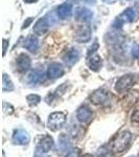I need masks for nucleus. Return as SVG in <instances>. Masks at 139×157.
<instances>
[{
	"label": "nucleus",
	"instance_id": "nucleus-1",
	"mask_svg": "<svg viewBox=\"0 0 139 157\" xmlns=\"http://www.w3.org/2000/svg\"><path fill=\"white\" fill-rule=\"evenodd\" d=\"M132 133L128 130H125L120 132L116 137L111 141L110 144V150L115 154L121 153L128 148L132 140Z\"/></svg>",
	"mask_w": 139,
	"mask_h": 157
},
{
	"label": "nucleus",
	"instance_id": "nucleus-2",
	"mask_svg": "<svg viewBox=\"0 0 139 157\" xmlns=\"http://www.w3.org/2000/svg\"><path fill=\"white\" fill-rule=\"evenodd\" d=\"M66 123V114L64 112H52L48 116L47 127L51 131H58Z\"/></svg>",
	"mask_w": 139,
	"mask_h": 157
},
{
	"label": "nucleus",
	"instance_id": "nucleus-3",
	"mask_svg": "<svg viewBox=\"0 0 139 157\" xmlns=\"http://www.w3.org/2000/svg\"><path fill=\"white\" fill-rule=\"evenodd\" d=\"M135 85V75H125L117 80L115 84V90L119 93H126Z\"/></svg>",
	"mask_w": 139,
	"mask_h": 157
},
{
	"label": "nucleus",
	"instance_id": "nucleus-4",
	"mask_svg": "<svg viewBox=\"0 0 139 157\" xmlns=\"http://www.w3.org/2000/svg\"><path fill=\"white\" fill-rule=\"evenodd\" d=\"M91 103L95 104V105H106L110 102L111 94L105 89H98L90 95Z\"/></svg>",
	"mask_w": 139,
	"mask_h": 157
},
{
	"label": "nucleus",
	"instance_id": "nucleus-5",
	"mask_svg": "<svg viewBox=\"0 0 139 157\" xmlns=\"http://www.w3.org/2000/svg\"><path fill=\"white\" fill-rule=\"evenodd\" d=\"M74 18L80 22H90L93 18V12L84 6H77L74 11Z\"/></svg>",
	"mask_w": 139,
	"mask_h": 157
},
{
	"label": "nucleus",
	"instance_id": "nucleus-6",
	"mask_svg": "<svg viewBox=\"0 0 139 157\" xmlns=\"http://www.w3.org/2000/svg\"><path fill=\"white\" fill-rule=\"evenodd\" d=\"M49 26H50V21H49L48 17L45 16L37 20V22L34 25V29L32 30H34V33L37 36H43V35H45L48 32Z\"/></svg>",
	"mask_w": 139,
	"mask_h": 157
},
{
	"label": "nucleus",
	"instance_id": "nucleus-7",
	"mask_svg": "<svg viewBox=\"0 0 139 157\" xmlns=\"http://www.w3.org/2000/svg\"><path fill=\"white\" fill-rule=\"evenodd\" d=\"M74 39L79 43H87L91 39V29L89 25H82L75 32Z\"/></svg>",
	"mask_w": 139,
	"mask_h": 157
},
{
	"label": "nucleus",
	"instance_id": "nucleus-8",
	"mask_svg": "<svg viewBox=\"0 0 139 157\" xmlns=\"http://www.w3.org/2000/svg\"><path fill=\"white\" fill-rule=\"evenodd\" d=\"M12 139L15 145L25 146L29 143L30 137H29V134L27 133V131L23 130V129H18V130L14 131Z\"/></svg>",
	"mask_w": 139,
	"mask_h": 157
},
{
	"label": "nucleus",
	"instance_id": "nucleus-9",
	"mask_svg": "<svg viewBox=\"0 0 139 157\" xmlns=\"http://www.w3.org/2000/svg\"><path fill=\"white\" fill-rule=\"evenodd\" d=\"M44 80H45V73L43 72V70L40 69L32 70L26 77V83L32 86L40 84Z\"/></svg>",
	"mask_w": 139,
	"mask_h": 157
},
{
	"label": "nucleus",
	"instance_id": "nucleus-10",
	"mask_svg": "<svg viewBox=\"0 0 139 157\" xmlns=\"http://www.w3.org/2000/svg\"><path fill=\"white\" fill-rule=\"evenodd\" d=\"M64 75V67L59 62H52L47 68V75L50 78H59Z\"/></svg>",
	"mask_w": 139,
	"mask_h": 157
},
{
	"label": "nucleus",
	"instance_id": "nucleus-11",
	"mask_svg": "<svg viewBox=\"0 0 139 157\" xmlns=\"http://www.w3.org/2000/svg\"><path fill=\"white\" fill-rule=\"evenodd\" d=\"M32 65V60L29 56L26 54H20L16 60V67L20 72H25L30 68Z\"/></svg>",
	"mask_w": 139,
	"mask_h": 157
},
{
	"label": "nucleus",
	"instance_id": "nucleus-12",
	"mask_svg": "<svg viewBox=\"0 0 139 157\" xmlns=\"http://www.w3.org/2000/svg\"><path fill=\"white\" fill-rule=\"evenodd\" d=\"M80 60V52L77 48H70L63 56V61L68 66H73Z\"/></svg>",
	"mask_w": 139,
	"mask_h": 157
},
{
	"label": "nucleus",
	"instance_id": "nucleus-13",
	"mask_svg": "<svg viewBox=\"0 0 139 157\" xmlns=\"http://www.w3.org/2000/svg\"><path fill=\"white\" fill-rule=\"evenodd\" d=\"M77 118L80 123L88 124V123H90L91 120L93 118V113L88 107L82 106V107H80L77 111Z\"/></svg>",
	"mask_w": 139,
	"mask_h": 157
},
{
	"label": "nucleus",
	"instance_id": "nucleus-14",
	"mask_svg": "<svg viewBox=\"0 0 139 157\" xmlns=\"http://www.w3.org/2000/svg\"><path fill=\"white\" fill-rule=\"evenodd\" d=\"M72 15V6L70 3H62L57 7V16L61 20H66Z\"/></svg>",
	"mask_w": 139,
	"mask_h": 157
},
{
	"label": "nucleus",
	"instance_id": "nucleus-15",
	"mask_svg": "<svg viewBox=\"0 0 139 157\" xmlns=\"http://www.w3.org/2000/svg\"><path fill=\"white\" fill-rule=\"evenodd\" d=\"M23 47L30 52H36L38 48H39V39L36 36H34V35L28 36L24 40Z\"/></svg>",
	"mask_w": 139,
	"mask_h": 157
},
{
	"label": "nucleus",
	"instance_id": "nucleus-16",
	"mask_svg": "<svg viewBox=\"0 0 139 157\" xmlns=\"http://www.w3.org/2000/svg\"><path fill=\"white\" fill-rule=\"evenodd\" d=\"M54 138L49 135H46L45 137H43L39 143V146H38V150H40L43 153H47L54 148Z\"/></svg>",
	"mask_w": 139,
	"mask_h": 157
},
{
	"label": "nucleus",
	"instance_id": "nucleus-17",
	"mask_svg": "<svg viewBox=\"0 0 139 157\" xmlns=\"http://www.w3.org/2000/svg\"><path fill=\"white\" fill-rule=\"evenodd\" d=\"M88 66L92 71H98L103 66V60L100 58V56L96 54L90 56L89 60H88Z\"/></svg>",
	"mask_w": 139,
	"mask_h": 157
},
{
	"label": "nucleus",
	"instance_id": "nucleus-18",
	"mask_svg": "<svg viewBox=\"0 0 139 157\" xmlns=\"http://www.w3.org/2000/svg\"><path fill=\"white\" fill-rule=\"evenodd\" d=\"M70 139L69 137L66 135V134L62 133L60 134L59 136V145H58V150L60 151V153H64V152H67L70 149Z\"/></svg>",
	"mask_w": 139,
	"mask_h": 157
},
{
	"label": "nucleus",
	"instance_id": "nucleus-19",
	"mask_svg": "<svg viewBox=\"0 0 139 157\" xmlns=\"http://www.w3.org/2000/svg\"><path fill=\"white\" fill-rule=\"evenodd\" d=\"M119 18L123 22H134L137 19V13L132 7H128L127 10L122 12V14L119 16Z\"/></svg>",
	"mask_w": 139,
	"mask_h": 157
},
{
	"label": "nucleus",
	"instance_id": "nucleus-20",
	"mask_svg": "<svg viewBox=\"0 0 139 157\" xmlns=\"http://www.w3.org/2000/svg\"><path fill=\"white\" fill-rule=\"evenodd\" d=\"M14 84H13L11 78L6 75L3 73L2 75V90L3 91H13L14 90Z\"/></svg>",
	"mask_w": 139,
	"mask_h": 157
},
{
	"label": "nucleus",
	"instance_id": "nucleus-21",
	"mask_svg": "<svg viewBox=\"0 0 139 157\" xmlns=\"http://www.w3.org/2000/svg\"><path fill=\"white\" fill-rule=\"evenodd\" d=\"M26 101L29 106L34 107V106H37L38 104L41 102V98H40V95H38V94H29L26 97Z\"/></svg>",
	"mask_w": 139,
	"mask_h": 157
},
{
	"label": "nucleus",
	"instance_id": "nucleus-22",
	"mask_svg": "<svg viewBox=\"0 0 139 157\" xmlns=\"http://www.w3.org/2000/svg\"><path fill=\"white\" fill-rule=\"evenodd\" d=\"M131 121L133 123H139V105L134 108L132 114H131Z\"/></svg>",
	"mask_w": 139,
	"mask_h": 157
},
{
	"label": "nucleus",
	"instance_id": "nucleus-23",
	"mask_svg": "<svg viewBox=\"0 0 139 157\" xmlns=\"http://www.w3.org/2000/svg\"><path fill=\"white\" fill-rule=\"evenodd\" d=\"M97 49H98V43H97V41H95L94 43H93L92 46L89 47V49H88V57L94 55L95 52H96Z\"/></svg>",
	"mask_w": 139,
	"mask_h": 157
},
{
	"label": "nucleus",
	"instance_id": "nucleus-24",
	"mask_svg": "<svg viewBox=\"0 0 139 157\" xmlns=\"http://www.w3.org/2000/svg\"><path fill=\"white\" fill-rule=\"evenodd\" d=\"M3 111L6 113V114H12V113L14 112V108H13L12 105H9V104L4 102L3 103Z\"/></svg>",
	"mask_w": 139,
	"mask_h": 157
},
{
	"label": "nucleus",
	"instance_id": "nucleus-25",
	"mask_svg": "<svg viewBox=\"0 0 139 157\" xmlns=\"http://www.w3.org/2000/svg\"><path fill=\"white\" fill-rule=\"evenodd\" d=\"M132 56L135 59H139V45L134 44L132 47Z\"/></svg>",
	"mask_w": 139,
	"mask_h": 157
},
{
	"label": "nucleus",
	"instance_id": "nucleus-26",
	"mask_svg": "<svg viewBox=\"0 0 139 157\" xmlns=\"http://www.w3.org/2000/svg\"><path fill=\"white\" fill-rule=\"evenodd\" d=\"M65 157H80V150L79 149H75V150L70 151Z\"/></svg>",
	"mask_w": 139,
	"mask_h": 157
},
{
	"label": "nucleus",
	"instance_id": "nucleus-27",
	"mask_svg": "<svg viewBox=\"0 0 139 157\" xmlns=\"http://www.w3.org/2000/svg\"><path fill=\"white\" fill-rule=\"evenodd\" d=\"M34 21V18L32 17H30V18H27L26 20L24 21V23H23V26H22V29H27V27L29 26L30 23Z\"/></svg>",
	"mask_w": 139,
	"mask_h": 157
},
{
	"label": "nucleus",
	"instance_id": "nucleus-28",
	"mask_svg": "<svg viewBox=\"0 0 139 157\" xmlns=\"http://www.w3.org/2000/svg\"><path fill=\"white\" fill-rule=\"evenodd\" d=\"M46 153H43V152H41L40 150H36V153H35V157H48V156H46L45 155Z\"/></svg>",
	"mask_w": 139,
	"mask_h": 157
},
{
	"label": "nucleus",
	"instance_id": "nucleus-29",
	"mask_svg": "<svg viewBox=\"0 0 139 157\" xmlns=\"http://www.w3.org/2000/svg\"><path fill=\"white\" fill-rule=\"evenodd\" d=\"M7 44H9V42H7L6 39H3V56H6V54Z\"/></svg>",
	"mask_w": 139,
	"mask_h": 157
},
{
	"label": "nucleus",
	"instance_id": "nucleus-30",
	"mask_svg": "<svg viewBox=\"0 0 139 157\" xmlns=\"http://www.w3.org/2000/svg\"><path fill=\"white\" fill-rule=\"evenodd\" d=\"M84 1L88 4H95L96 3V0H84Z\"/></svg>",
	"mask_w": 139,
	"mask_h": 157
},
{
	"label": "nucleus",
	"instance_id": "nucleus-31",
	"mask_svg": "<svg viewBox=\"0 0 139 157\" xmlns=\"http://www.w3.org/2000/svg\"><path fill=\"white\" fill-rule=\"evenodd\" d=\"M116 0H103V2H105V3H108V4H111V3H114Z\"/></svg>",
	"mask_w": 139,
	"mask_h": 157
},
{
	"label": "nucleus",
	"instance_id": "nucleus-32",
	"mask_svg": "<svg viewBox=\"0 0 139 157\" xmlns=\"http://www.w3.org/2000/svg\"><path fill=\"white\" fill-rule=\"evenodd\" d=\"M38 0H24V2L26 3H34V2H37Z\"/></svg>",
	"mask_w": 139,
	"mask_h": 157
},
{
	"label": "nucleus",
	"instance_id": "nucleus-33",
	"mask_svg": "<svg viewBox=\"0 0 139 157\" xmlns=\"http://www.w3.org/2000/svg\"><path fill=\"white\" fill-rule=\"evenodd\" d=\"M82 157H94L92 155V154H89V153H87V154H84V155H83Z\"/></svg>",
	"mask_w": 139,
	"mask_h": 157
},
{
	"label": "nucleus",
	"instance_id": "nucleus-34",
	"mask_svg": "<svg viewBox=\"0 0 139 157\" xmlns=\"http://www.w3.org/2000/svg\"><path fill=\"white\" fill-rule=\"evenodd\" d=\"M135 7H136V10H137V11L139 12V2H137V3L135 4Z\"/></svg>",
	"mask_w": 139,
	"mask_h": 157
},
{
	"label": "nucleus",
	"instance_id": "nucleus-35",
	"mask_svg": "<svg viewBox=\"0 0 139 157\" xmlns=\"http://www.w3.org/2000/svg\"><path fill=\"white\" fill-rule=\"evenodd\" d=\"M123 1H132V0H123Z\"/></svg>",
	"mask_w": 139,
	"mask_h": 157
},
{
	"label": "nucleus",
	"instance_id": "nucleus-36",
	"mask_svg": "<svg viewBox=\"0 0 139 157\" xmlns=\"http://www.w3.org/2000/svg\"><path fill=\"white\" fill-rule=\"evenodd\" d=\"M130 157H134V156H130Z\"/></svg>",
	"mask_w": 139,
	"mask_h": 157
}]
</instances>
